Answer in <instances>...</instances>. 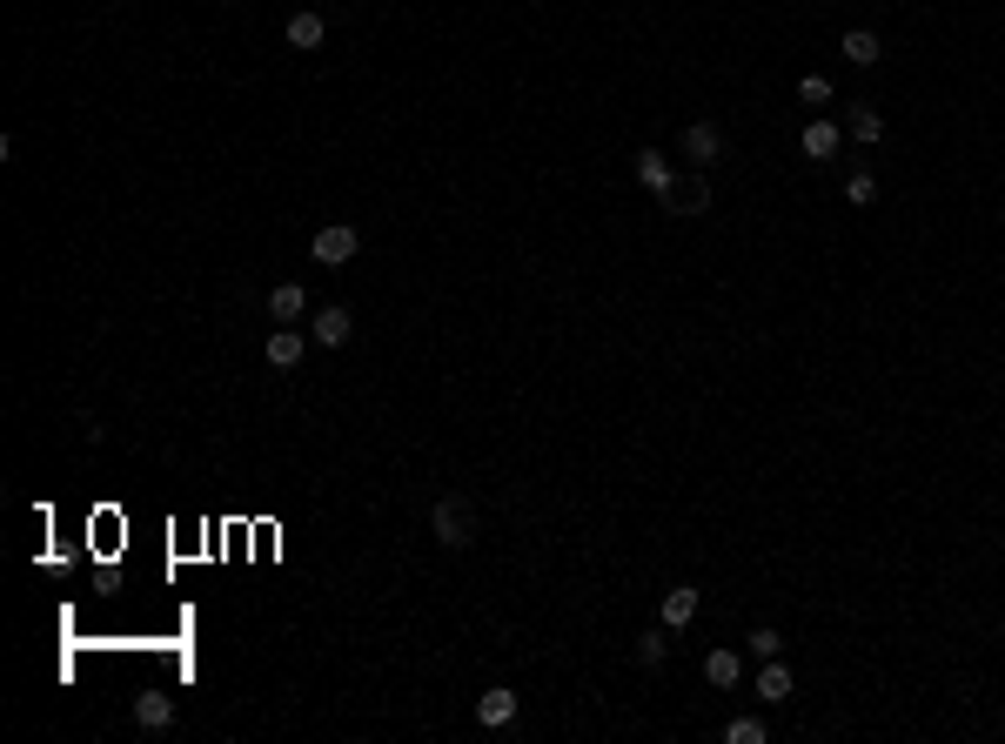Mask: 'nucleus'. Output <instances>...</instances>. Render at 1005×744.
<instances>
[{
    "label": "nucleus",
    "mask_w": 1005,
    "mask_h": 744,
    "mask_svg": "<svg viewBox=\"0 0 1005 744\" xmlns=\"http://www.w3.org/2000/svg\"><path fill=\"white\" fill-rule=\"evenodd\" d=\"M637 181H644L650 195H657V202H664L670 188H677V168H670V161L657 155V148H644V155H637Z\"/></svg>",
    "instance_id": "nucleus-7"
},
{
    "label": "nucleus",
    "mask_w": 1005,
    "mask_h": 744,
    "mask_svg": "<svg viewBox=\"0 0 1005 744\" xmlns=\"http://www.w3.org/2000/svg\"><path fill=\"white\" fill-rule=\"evenodd\" d=\"M724 744H764V718H751V711H737V718L724 724Z\"/></svg>",
    "instance_id": "nucleus-19"
},
{
    "label": "nucleus",
    "mask_w": 1005,
    "mask_h": 744,
    "mask_svg": "<svg viewBox=\"0 0 1005 744\" xmlns=\"http://www.w3.org/2000/svg\"><path fill=\"white\" fill-rule=\"evenodd\" d=\"M268 316H275V322H302V316H309V295L295 289V282L268 289Z\"/></svg>",
    "instance_id": "nucleus-14"
},
{
    "label": "nucleus",
    "mask_w": 1005,
    "mask_h": 744,
    "mask_svg": "<svg viewBox=\"0 0 1005 744\" xmlns=\"http://www.w3.org/2000/svg\"><path fill=\"white\" fill-rule=\"evenodd\" d=\"M704 677H711L717 691H731V684H744V657H737L731 644H717V651L704 657Z\"/></svg>",
    "instance_id": "nucleus-11"
},
{
    "label": "nucleus",
    "mask_w": 1005,
    "mask_h": 744,
    "mask_svg": "<svg viewBox=\"0 0 1005 744\" xmlns=\"http://www.w3.org/2000/svg\"><path fill=\"white\" fill-rule=\"evenodd\" d=\"M309 336L322 342V349H342V342L356 336V316H349L342 302H329V309H315V316H309Z\"/></svg>",
    "instance_id": "nucleus-4"
},
{
    "label": "nucleus",
    "mask_w": 1005,
    "mask_h": 744,
    "mask_svg": "<svg viewBox=\"0 0 1005 744\" xmlns=\"http://www.w3.org/2000/svg\"><path fill=\"white\" fill-rule=\"evenodd\" d=\"M798 101H804V108H825V101H831V81H825V74H804V81H798Z\"/></svg>",
    "instance_id": "nucleus-22"
},
{
    "label": "nucleus",
    "mask_w": 1005,
    "mask_h": 744,
    "mask_svg": "<svg viewBox=\"0 0 1005 744\" xmlns=\"http://www.w3.org/2000/svg\"><path fill=\"white\" fill-rule=\"evenodd\" d=\"M684 161H691V168L724 161V128H717V121H691V128H684Z\"/></svg>",
    "instance_id": "nucleus-3"
},
{
    "label": "nucleus",
    "mask_w": 1005,
    "mask_h": 744,
    "mask_svg": "<svg viewBox=\"0 0 1005 744\" xmlns=\"http://www.w3.org/2000/svg\"><path fill=\"white\" fill-rule=\"evenodd\" d=\"M510 718H516V691H510V684H496V691H483V698H476V724L503 731Z\"/></svg>",
    "instance_id": "nucleus-8"
},
{
    "label": "nucleus",
    "mask_w": 1005,
    "mask_h": 744,
    "mask_svg": "<svg viewBox=\"0 0 1005 744\" xmlns=\"http://www.w3.org/2000/svg\"><path fill=\"white\" fill-rule=\"evenodd\" d=\"M697 604H704V597H697L691 584L664 590V610H657V617H664V631H684V624H691V617H697Z\"/></svg>",
    "instance_id": "nucleus-9"
},
{
    "label": "nucleus",
    "mask_w": 1005,
    "mask_h": 744,
    "mask_svg": "<svg viewBox=\"0 0 1005 744\" xmlns=\"http://www.w3.org/2000/svg\"><path fill=\"white\" fill-rule=\"evenodd\" d=\"M798 148H804L811 161H831L838 148H845V135H838V121H811V128L798 135Z\"/></svg>",
    "instance_id": "nucleus-10"
},
{
    "label": "nucleus",
    "mask_w": 1005,
    "mask_h": 744,
    "mask_svg": "<svg viewBox=\"0 0 1005 744\" xmlns=\"http://www.w3.org/2000/svg\"><path fill=\"white\" fill-rule=\"evenodd\" d=\"M878 54H885V47H878L871 27H851V34H845V61H851V68H878Z\"/></svg>",
    "instance_id": "nucleus-15"
},
{
    "label": "nucleus",
    "mask_w": 1005,
    "mask_h": 744,
    "mask_svg": "<svg viewBox=\"0 0 1005 744\" xmlns=\"http://www.w3.org/2000/svg\"><path fill=\"white\" fill-rule=\"evenodd\" d=\"M429 537L443 543V550H469V537H476V510H469V496H443V503L429 510Z\"/></svg>",
    "instance_id": "nucleus-1"
},
{
    "label": "nucleus",
    "mask_w": 1005,
    "mask_h": 744,
    "mask_svg": "<svg viewBox=\"0 0 1005 744\" xmlns=\"http://www.w3.org/2000/svg\"><path fill=\"white\" fill-rule=\"evenodd\" d=\"M356 248H362V235L349 222H329V228H315V242H309V255L322 262V269H342V262H356Z\"/></svg>",
    "instance_id": "nucleus-2"
},
{
    "label": "nucleus",
    "mask_w": 1005,
    "mask_h": 744,
    "mask_svg": "<svg viewBox=\"0 0 1005 744\" xmlns=\"http://www.w3.org/2000/svg\"><path fill=\"white\" fill-rule=\"evenodd\" d=\"M845 202H851V208H871V202H878V175H871V168H851V175H845Z\"/></svg>",
    "instance_id": "nucleus-18"
},
{
    "label": "nucleus",
    "mask_w": 1005,
    "mask_h": 744,
    "mask_svg": "<svg viewBox=\"0 0 1005 744\" xmlns=\"http://www.w3.org/2000/svg\"><path fill=\"white\" fill-rule=\"evenodd\" d=\"M329 41V21L315 14V7H302V14H289V47L295 54H315V47Z\"/></svg>",
    "instance_id": "nucleus-6"
},
{
    "label": "nucleus",
    "mask_w": 1005,
    "mask_h": 744,
    "mask_svg": "<svg viewBox=\"0 0 1005 744\" xmlns=\"http://www.w3.org/2000/svg\"><path fill=\"white\" fill-rule=\"evenodd\" d=\"M134 724H141V731H168V724H175V698H161V691L134 698Z\"/></svg>",
    "instance_id": "nucleus-13"
},
{
    "label": "nucleus",
    "mask_w": 1005,
    "mask_h": 744,
    "mask_svg": "<svg viewBox=\"0 0 1005 744\" xmlns=\"http://www.w3.org/2000/svg\"><path fill=\"white\" fill-rule=\"evenodd\" d=\"M845 128H851V141H865V148H871V141L885 135V114H878V108H865V101H851Z\"/></svg>",
    "instance_id": "nucleus-16"
},
{
    "label": "nucleus",
    "mask_w": 1005,
    "mask_h": 744,
    "mask_svg": "<svg viewBox=\"0 0 1005 744\" xmlns=\"http://www.w3.org/2000/svg\"><path fill=\"white\" fill-rule=\"evenodd\" d=\"M758 698H764V704H791V664H784V657H764Z\"/></svg>",
    "instance_id": "nucleus-12"
},
{
    "label": "nucleus",
    "mask_w": 1005,
    "mask_h": 744,
    "mask_svg": "<svg viewBox=\"0 0 1005 744\" xmlns=\"http://www.w3.org/2000/svg\"><path fill=\"white\" fill-rule=\"evenodd\" d=\"M670 215H711V181L704 175H677V188L664 195Z\"/></svg>",
    "instance_id": "nucleus-5"
},
{
    "label": "nucleus",
    "mask_w": 1005,
    "mask_h": 744,
    "mask_svg": "<svg viewBox=\"0 0 1005 744\" xmlns=\"http://www.w3.org/2000/svg\"><path fill=\"white\" fill-rule=\"evenodd\" d=\"M744 651L758 657V664H764V657H784V631H771V624H758V631L744 637Z\"/></svg>",
    "instance_id": "nucleus-20"
},
{
    "label": "nucleus",
    "mask_w": 1005,
    "mask_h": 744,
    "mask_svg": "<svg viewBox=\"0 0 1005 744\" xmlns=\"http://www.w3.org/2000/svg\"><path fill=\"white\" fill-rule=\"evenodd\" d=\"M664 657H670V631L657 624V631H644V637H637V664H664Z\"/></svg>",
    "instance_id": "nucleus-21"
},
{
    "label": "nucleus",
    "mask_w": 1005,
    "mask_h": 744,
    "mask_svg": "<svg viewBox=\"0 0 1005 744\" xmlns=\"http://www.w3.org/2000/svg\"><path fill=\"white\" fill-rule=\"evenodd\" d=\"M302 349H309V342H302V329H275V336H268V362H275V369H295V362H302Z\"/></svg>",
    "instance_id": "nucleus-17"
}]
</instances>
